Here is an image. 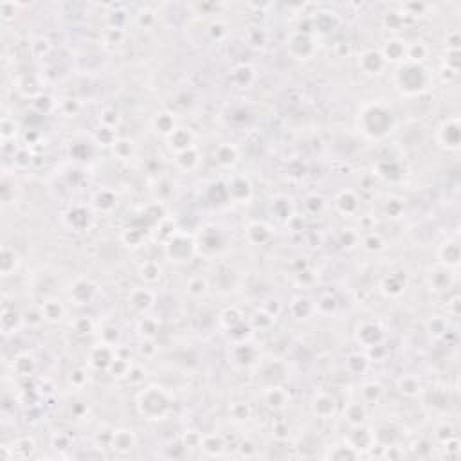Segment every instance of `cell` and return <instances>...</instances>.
<instances>
[{
	"label": "cell",
	"mask_w": 461,
	"mask_h": 461,
	"mask_svg": "<svg viewBox=\"0 0 461 461\" xmlns=\"http://www.w3.org/2000/svg\"><path fill=\"white\" fill-rule=\"evenodd\" d=\"M14 258H18L16 252L7 249V247H4V250H2V272H4V276H9L11 272H14V265H11L13 263L11 259H14Z\"/></svg>",
	"instance_id": "1"
}]
</instances>
